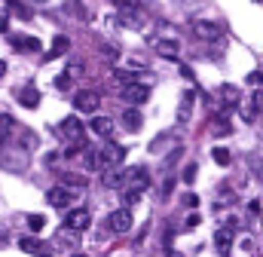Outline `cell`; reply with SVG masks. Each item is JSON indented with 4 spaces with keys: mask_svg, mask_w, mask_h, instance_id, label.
I'll return each instance as SVG.
<instances>
[{
    "mask_svg": "<svg viewBox=\"0 0 263 257\" xmlns=\"http://www.w3.org/2000/svg\"><path fill=\"white\" fill-rule=\"evenodd\" d=\"M104 224H107V230H110V233H117V236L132 233V224H135V217H132V208H117V211H110Z\"/></svg>",
    "mask_w": 263,
    "mask_h": 257,
    "instance_id": "obj_1",
    "label": "cell"
},
{
    "mask_svg": "<svg viewBox=\"0 0 263 257\" xmlns=\"http://www.w3.org/2000/svg\"><path fill=\"white\" fill-rule=\"evenodd\" d=\"M73 107H77L80 114H92V117H98L95 111L101 107V95L92 92V89H80V92L73 95Z\"/></svg>",
    "mask_w": 263,
    "mask_h": 257,
    "instance_id": "obj_2",
    "label": "cell"
},
{
    "mask_svg": "<svg viewBox=\"0 0 263 257\" xmlns=\"http://www.w3.org/2000/svg\"><path fill=\"white\" fill-rule=\"evenodd\" d=\"M83 132H86V128H83V123H80L77 117H65V120H62V126H59V135H62L65 141H70L73 147H77V144H83Z\"/></svg>",
    "mask_w": 263,
    "mask_h": 257,
    "instance_id": "obj_3",
    "label": "cell"
},
{
    "mask_svg": "<svg viewBox=\"0 0 263 257\" xmlns=\"http://www.w3.org/2000/svg\"><path fill=\"white\" fill-rule=\"evenodd\" d=\"M89 224H92L89 208H73V211H67V217H65V230H70V233L89 230Z\"/></svg>",
    "mask_w": 263,
    "mask_h": 257,
    "instance_id": "obj_4",
    "label": "cell"
},
{
    "mask_svg": "<svg viewBox=\"0 0 263 257\" xmlns=\"http://www.w3.org/2000/svg\"><path fill=\"white\" fill-rule=\"evenodd\" d=\"M150 46L162 56V59H172V62H181V46L175 40H165V37H153Z\"/></svg>",
    "mask_w": 263,
    "mask_h": 257,
    "instance_id": "obj_5",
    "label": "cell"
},
{
    "mask_svg": "<svg viewBox=\"0 0 263 257\" xmlns=\"http://www.w3.org/2000/svg\"><path fill=\"white\" fill-rule=\"evenodd\" d=\"M123 156H126V150H123L120 144H114V141H107V144L101 147V162H104V169H117V166L123 162Z\"/></svg>",
    "mask_w": 263,
    "mask_h": 257,
    "instance_id": "obj_6",
    "label": "cell"
},
{
    "mask_svg": "<svg viewBox=\"0 0 263 257\" xmlns=\"http://www.w3.org/2000/svg\"><path fill=\"white\" fill-rule=\"evenodd\" d=\"M123 98H126L129 104H144V101L150 98V86H144V83H129V86H123Z\"/></svg>",
    "mask_w": 263,
    "mask_h": 257,
    "instance_id": "obj_7",
    "label": "cell"
},
{
    "mask_svg": "<svg viewBox=\"0 0 263 257\" xmlns=\"http://www.w3.org/2000/svg\"><path fill=\"white\" fill-rule=\"evenodd\" d=\"M73 190H67V187H52V190L46 193V202L49 205H55V208H67V205H73Z\"/></svg>",
    "mask_w": 263,
    "mask_h": 257,
    "instance_id": "obj_8",
    "label": "cell"
},
{
    "mask_svg": "<svg viewBox=\"0 0 263 257\" xmlns=\"http://www.w3.org/2000/svg\"><path fill=\"white\" fill-rule=\"evenodd\" d=\"M193 31H196L199 40L220 43V28H217V25H211V22H193Z\"/></svg>",
    "mask_w": 263,
    "mask_h": 257,
    "instance_id": "obj_9",
    "label": "cell"
},
{
    "mask_svg": "<svg viewBox=\"0 0 263 257\" xmlns=\"http://www.w3.org/2000/svg\"><path fill=\"white\" fill-rule=\"evenodd\" d=\"M9 40H12V46H15V49H22V52H40V49H43V46H40V40H37V37H31V34H12Z\"/></svg>",
    "mask_w": 263,
    "mask_h": 257,
    "instance_id": "obj_10",
    "label": "cell"
},
{
    "mask_svg": "<svg viewBox=\"0 0 263 257\" xmlns=\"http://www.w3.org/2000/svg\"><path fill=\"white\" fill-rule=\"evenodd\" d=\"M126 181L132 184L129 190L144 193V190H147V184H150V181H147V169H141V166H138V169H132V172H126Z\"/></svg>",
    "mask_w": 263,
    "mask_h": 257,
    "instance_id": "obj_11",
    "label": "cell"
},
{
    "mask_svg": "<svg viewBox=\"0 0 263 257\" xmlns=\"http://www.w3.org/2000/svg\"><path fill=\"white\" fill-rule=\"evenodd\" d=\"M18 104L28 107V111H34V107L40 104V92H37L34 86H22V89H18Z\"/></svg>",
    "mask_w": 263,
    "mask_h": 257,
    "instance_id": "obj_12",
    "label": "cell"
},
{
    "mask_svg": "<svg viewBox=\"0 0 263 257\" xmlns=\"http://www.w3.org/2000/svg\"><path fill=\"white\" fill-rule=\"evenodd\" d=\"M89 132H95V135H101V138H107V141H110L114 123H110L107 117H92V120H89Z\"/></svg>",
    "mask_w": 263,
    "mask_h": 257,
    "instance_id": "obj_13",
    "label": "cell"
},
{
    "mask_svg": "<svg viewBox=\"0 0 263 257\" xmlns=\"http://www.w3.org/2000/svg\"><path fill=\"white\" fill-rule=\"evenodd\" d=\"M214 245H217L220 254H230V248H233V230H227V227L217 230V233H214Z\"/></svg>",
    "mask_w": 263,
    "mask_h": 257,
    "instance_id": "obj_14",
    "label": "cell"
},
{
    "mask_svg": "<svg viewBox=\"0 0 263 257\" xmlns=\"http://www.w3.org/2000/svg\"><path fill=\"white\" fill-rule=\"evenodd\" d=\"M83 166H86L89 172H95V169H104V162H101V150H92V147H86V150H83Z\"/></svg>",
    "mask_w": 263,
    "mask_h": 257,
    "instance_id": "obj_15",
    "label": "cell"
},
{
    "mask_svg": "<svg viewBox=\"0 0 263 257\" xmlns=\"http://www.w3.org/2000/svg\"><path fill=\"white\" fill-rule=\"evenodd\" d=\"M123 181H126V172H120V169H104V187L117 190V187H123Z\"/></svg>",
    "mask_w": 263,
    "mask_h": 257,
    "instance_id": "obj_16",
    "label": "cell"
},
{
    "mask_svg": "<svg viewBox=\"0 0 263 257\" xmlns=\"http://www.w3.org/2000/svg\"><path fill=\"white\" fill-rule=\"evenodd\" d=\"M67 46H70V43H67V37H55V43H52V49H49V52L43 56V62H52V59L65 56V52H67Z\"/></svg>",
    "mask_w": 263,
    "mask_h": 257,
    "instance_id": "obj_17",
    "label": "cell"
},
{
    "mask_svg": "<svg viewBox=\"0 0 263 257\" xmlns=\"http://www.w3.org/2000/svg\"><path fill=\"white\" fill-rule=\"evenodd\" d=\"M6 12H12V15H15V19H22V22H28V19H31V9H28L25 3H18V0H9V3H6Z\"/></svg>",
    "mask_w": 263,
    "mask_h": 257,
    "instance_id": "obj_18",
    "label": "cell"
},
{
    "mask_svg": "<svg viewBox=\"0 0 263 257\" xmlns=\"http://www.w3.org/2000/svg\"><path fill=\"white\" fill-rule=\"evenodd\" d=\"M62 184H65L67 190H83L86 187V178L83 175H62Z\"/></svg>",
    "mask_w": 263,
    "mask_h": 257,
    "instance_id": "obj_19",
    "label": "cell"
},
{
    "mask_svg": "<svg viewBox=\"0 0 263 257\" xmlns=\"http://www.w3.org/2000/svg\"><path fill=\"white\" fill-rule=\"evenodd\" d=\"M211 156H214V162H217V166H223V169L233 162V156H230V150H227V147H214V150H211Z\"/></svg>",
    "mask_w": 263,
    "mask_h": 257,
    "instance_id": "obj_20",
    "label": "cell"
},
{
    "mask_svg": "<svg viewBox=\"0 0 263 257\" xmlns=\"http://www.w3.org/2000/svg\"><path fill=\"white\" fill-rule=\"evenodd\" d=\"M123 123H126L129 128H141V123H144V120H141V114L132 107V111H126V114H123Z\"/></svg>",
    "mask_w": 263,
    "mask_h": 257,
    "instance_id": "obj_21",
    "label": "cell"
},
{
    "mask_svg": "<svg viewBox=\"0 0 263 257\" xmlns=\"http://www.w3.org/2000/svg\"><path fill=\"white\" fill-rule=\"evenodd\" d=\"M86 74V67L80 62H67V67H65V77H70V80H77V77H83Z\"/></svg>",
    "mask_w": 263,
    "mask_h": 257,
    "instance_id": "obj_22",
    "label": "cell"
},
{
    "mask_svg": "<svg viewBox=\"0 0 263 257\" xmlns=\"http://www.w3.org/2000/svg\"><path fill=\"white\" fill-rule=\"evenodd\" d=\"M12 126H15V123H12V117H9V114H0V141L9 135V128H12Z\"/></svg>",
    "mask_w": 263,
    "mask_h": 257,
    "instance_id": "obj_23",
    "label": "cell"
},
{
    "mask_svg": "<svg viewBox=\"0 0 263 257\" xmlns=\"http://www.w3.org/2000/svg\"><path fill=\"white\" fill-rule=\"evenodd\" d=\"M220 95L227 98V104H236V101H239V89H236V86H223Z\"/></svg>",
    "mask_w": 263,
    "mask_h": 257,
    "instance_id": "obj_24",
    "label": "cell"
},
{
    "mask_svg": "<svg viewBox=\"0 0 263 257\" xmlns=\"http://www.w3.org/2000/svg\"><path fill=\"white\" fill-rule=\"evenodd\" d=\"M28 227L37 233V230H43V227H46V217H43V214H31V217H28Z\"/></svg>",
    "mask_w": 263,
    "mask_h": 257,
    "instance_id": "obj_25",
    "label": "cell"
},
{
    "mask_svg": "<svg viewBox=\"0 0 263 257\" xmlns=\"http://www.w3.org/2000/svg\"><path fill=\"white\" fill-rule=\"evenodd\" d=\"M18 245H22V251H28V254H31V251H40V242H37V239H31V236H25Z\"/></svg>",
    "mask_w": 263,
    "mask_h": 257,
    "instance_id": "obj_26",
    "label": "cell"
},
{
    "mask_svg": "<svg viewBox=\"0 0 263 257\" xmlns=\"http://www.w3.org/2000/svg\"><path fill=\"white\" fill-rule=\"evenodd\" d=\"M70 83H73V80L65 77V74H62V77H55V89H59V92H67V89H70Z\"/></svg>",
    "mask_w": 263,
    "mask_h": 257,
    "instance_id": "obj_27",
    "label": "cell"
},
{
    "mask_svg": "<svg viewBox=\"0 0 263 257\" xmlns=\"http://www.w3.org/2000/svg\"><path fill=\"white\" fill-rule=\"evenodd\" d=\"M190 101H193V92L184 95V107H181V120H190Z\"/></svg>",
    "mask_w": 263,
    "mask_h": 257,
    "instance_id": "obj_28",
    "label": "cell"
},
{
    "mask_svg": "<svg viewBox=\"0 0 263 257\" xmlns=\"http://www.w3.org/2000/svg\"><path fill=\"white\" fill-rule=\"evenodd\" d=\"M181 153H184V150H172V153H168V156L162 159V169H172V166L178 162V156H181Z\"/></svg>",
    "mask_w": 263,
    "mask_h": 257,
    "instance_id": "obj_29",
    "label": "cell"
},
{
    "mask_svg": "<svg viewBox=\"0 0 263 257\" xmlns=\"http://www.w3.org/2000/svg\"><path fill=\"white\" fill-rule=\"evenodd\" d=\"M248 211H251L254 217H260V214H263V202H260V199H251V202H248Z\"/></svg>",
    "mask_w": 263,
    "mask_h": 257,
    "instance_id": "obj_30",
    "label": "cell"
},
{
    "mask_svg": "<svg viewBox=\"0 0 263 257\" xmlns=\"http://www.w3.org/2000/svg\"><path fill=\"white\" fill-rule=\"evenodd\" d=\"M248 83H251L254 89H260V83H263V74H260V70H251V74H248Z\"/></svg>",
    "mask_w": 263,
    "mask_h": 257,
    "instance_id": "obj_31",
    "label": "cell"
},
{
    "mask_svg": "<svg viewBox=\"0 0 263 257\" xmlns=\"http://www.w3.org/2000/svg\"><path fill=\"white\" fill-rule=\"evenodd\" d=\"M193 178H196V166L190 162V166L184 169V184H193Z\"/></svg>",
    "mask_w": 263,
    "mask_h": 257,
    "instance_id": "obj_32",
    "label": "cell"
},
{
    "mask_svg": "<svg viewBox=\"0 0 263 257\" xmlns=\"http://www.w3.org/2000/svg\"><path fill=\"white\" fill-rule=\"evenodd\" d=\"M67 9H73V15H77V19H89V12H86V9H80V3H67Z\"/></svg>",
    "mask_w": 263,
    "mask_h": 257,
    "instance_id": "obj_33",
    "label": "cell"
},
{
    "mask_svg": "<svg viewBox=\"0 0 263 257\" xmlns=\"http://www.w3.org/2000/svg\"><path fill=\"white\" fill-rule=\"evenodd\" d=\"M123 199H126V205H135V202L141 199V193H138V190H126V196H123Z\"/></svg>",
    "mask_w": 263,
    "mask_h": 257,
    "instance_id": "obj_34",
    "label": "cell"
},
{
    "mask_svg": "<svg viewBox=\"0 0 263 257\" xmlns=\"http://www.w3.org/2000/svg\"><path fill=\"white\" fill-rule=\"evenodd\" d=\"M251 101H254L257 111H263V89H254V98H251Z\"/></svg>",
    "mask_w": 263,
    "mask_h": 257,
    "instance_id": "obj_35",
    "label": "cell"
},
{
    "mask_svg": "<svg viewBox=\"0 0 263 257\" xmlns=\"http://www.w3.org/2000/svg\"><path fill=\"white\" fill-rule=\"evenodd\" d=\"M175 181H178V178H165V184H162V196H168V193L175 190Z\"/></svg>",
    "mask_w": 263,
    "mask_h": 257,
    "instance_id": "obj_36",
    "label": "cell"
},
{
    "mask_svg": "<svg viewBox=\"0 0 263 257\" xmlns=\"http://www.w3.org/2000/svg\"><path fill=\"white\" fill-rule=\"evenodd\" d=\"M184 227H199V214L193 211V214H187V221H184Z\"/></svg>",
    "mask_w": 263,
    "mask_h": 257,
    "instance_id": "obj_37",
    "label": "cell"
},
{
    "mask_svg": "<svg viewBox=\"0 0 263 257\" xmlns=\"http://www.w3.org/2000/svg\"><path fill=\"white\" fill-rule=\"evenodd\" d=\"M3 74H6V62H3V59H0V77H3Z\"/></svg>",
    "mask_w": 263,
    "mask_h": 257,
    "instance_id": "obj_38",
    "label": "cell"
},
{
    "mask_svg": "<svg viewBox=\"0 0 263 257\" xmlns=\"http://www.w3.org/2000/svg\"><path fill=\"white\" fill-rule=\"evenodd\" d=\"M70 257H86V254H70Z\"/></svg>",
    "mask_w": 263,
    "mask_h": 257,
    "instance_id": "obj_39",
    "label": "cell"
},
{
    "mask_svg": "<svg viewBox=\"0 0 263 257\" xmlns=\"http://www.w3.org/2000/svg\"><path fill=\"white\" fill-rule=\"evenodd\" d=\"M37 257H49V254H37Z\"/></svg>",
    "mask_w": 263,
    "mask_h": 257,
    "instance_id": "obj_40",
    "label": "cell"
},
{
    "mask_svg": "<svg viewBox=\"0 0 263 257\" xmlns=\"http://www.w3.org/2000/svg\"><path fill=\"white\" fill-rule=\"evenodd\" d=\"M37 3H46V0H37Z\"/></svg>",
    "mask_w": 263,
    "mask_h": 257,
    "instance_id": "obj_41",
    "label": "cell"
}]
</instances>
